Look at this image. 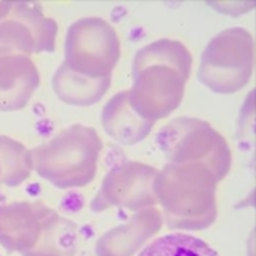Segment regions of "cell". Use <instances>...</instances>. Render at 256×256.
<instances>
[{
    "label": "cell",
    "instance_id": "cell-1",
    "mask_svg": "<svg viewBox=\"0 0 256 256\" xmlns=\"http://www.w3.org/2000/svg\"><path fill=\"white\" fill-rule=\"evenodd\" d=\"M138 256H220L196 236L175 232L160 237L146 245Z\"/></svg>",
    "mask_w": 256,
    "mask_h": 256
}]
</instances>
